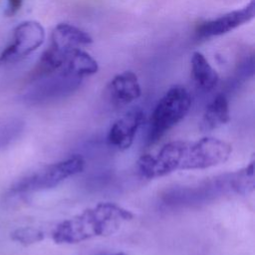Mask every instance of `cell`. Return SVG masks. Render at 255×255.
Segmentation results:
<instances>
[{
    "label": "cell",
    "mask_w": 255,
    "mask_h": 255,
    "mask_svg": "<svg viewBox=\"0 0 255 255\" xmlns=\"http://www.w3.org/2000/svg\"><path fill=\"white\" fill-rule=\"evenodd\" d=\"M232 146L219 138L205 136L197 140H174L165 143L156 155L142 154L137 159L139 173L147 179L177 170L213 167L227 161Z\"/></svg>",
    "instance_id": "cell-1"
},
{
    "label": "cell",
    "mask_w": 255,
    "mask_h": 255,
    "mask_svg": "<svg viewBox=\"0 0 255 255\" xmlns=\"http://www.w3.org/2000/svg\"><path fill=\"white\" fill-rule=\"evenodd\" d=\"M112 100L119 105H128L137 100L141 95L137 76L131 71H125L116 75L109 84Z\"/></svg>",
    "instance_id": "cell-9"
},
{
    "label": "cell",
    "mask_w": 255,
    "mask_h": 255,
    "mask_svg": "<svg viewBox=\"0 0 255 255\" xmlns=\"http://www.w3.org/2000/svg\"><path fill=\"white\" fill-rule=\"evenodd\" d=\"M230 121L229 103L225 95L218 94L206 107L200 124L199 129L203 132L211 131Z\"/></svg>",
    "instance_id": "cell-11"
},
{
    "label": "cell",
    "mask_w": 255,
    "mask_h": 255,
    "mask_svg": "<svg viewBox=\"0 0 255 255\" xmlns=\"http://www.w3.org/2000/svg\"><path fill=\"white\" fill-rule=\"evenodd\" d=\"M22 123L16 120H3L0 122V148L8 145L21 132Z\"/></svg>",
    "instance_id": "cell-15"
},
{
    "label": "cell",
    "mask_w": 255,
    "mask_h": 255,
    "mask_svg": "<svg viewBox=\"0 0 255 255\" xmlns=\"http://www.w3.org/2000/svg\"><path fill=\"white\" fill-rule=\"evenodd\" d=\"M145 115L139 108H133L119 118L111 126L108 142L119 150H126L132 144L138 128L144 124Z\"/></svg>",
    "instance_id": "cell-6"
},
{
    "label": "cell",
    "mask_w": 255,
    "mask_h": 255,
    "mask_svg": "<svg viewBox=\"0 0 255 255\" xmlns=\"http://www.w3.org/2000/svg\"><path fill=\"white\" fill-rule=\"evenodd\" d=\"M85 165L86 161L83 156L73 154L21 178L12 185L11 191L28 193L56 187L67 178L82 172Z\"/></svg>",
    "instance_id": "cell-4"
},
{
    "label": "cell",
    "mask_w": 255,
    "mask_h": 255,
    "mask_svg": "<svg viewBox=\"0 0 255 255\" xmlns=\"http://www.w3.org/2000/svg\"><path fill=\"white\" fill-rule=\"evenodd\" d=\"M45 40V30L37 21H24L13 32V42L0 55V64L17 62L35 50Z\"/></svg>",
    "instance_id": "cell-5"
},
{
    "label": "cell",
    "mask_w": 255,
    "mask_h": 255,
    "mask_svg": "<svg viewBox=\"0 0 255 255\" xmlns=\"http://www.w3.org/2000/svg\"><path fill=\"white\" fill-rule=\"evenodd\" d=\"M44 238L45 233L41 229L31 226L20 227L11 232V239L23 246H29L41 242Z\"/></svg>",
    "instance_id": "cell-14"
},
{
    "label": "cell",
    "mask_w": 255,
    "mask_h": 255,
    "mask_svg": "<svg viewBox=\"0 0 255 255\" xmlns=\"http://www.w3.org/2000/svg\"><path fill=\"white\" fill-rule=\"evenodd\" d=\"M233 190L242 195H247L254 190V161L252 160L244 168L234 172L230 178Z\"/></svg>",
    "instance_id": "cell-13"
},
{
    "label": "cell",
    "mask_w": 255,
    "mask_h": 255,
    "mask_svg": "<svg viewBox=\"0 0 255 255\" xmlns=\"http://www.w3.org/2000/svg\"><path fill=\"white\" fill-rule=\"evenodd\" d=\"M98 70V62L90 54L82 49H76L68 54L59 71L70 78L81 81L84 77L96 74Z\"/></svg>",
    "instance_id": "cell-10"
},
{
    "label": "cell",
    "mask_w": 255,
    "mask_h": 255,
    "mask_svg": "<svg viewBox=\"0 0 255 255\" xmlns=\"http://www.w3.org/2000/svg\"><path fill=\"white\" fill-rule=\"evenodd\" d=\"M133 214L114 202H99L68 219L61 221L52 231L57 244H77L95 237L115 234Z\"/></svg>",
    "instance_id": "cell-2"
},
{
    "label": "cell",
    "mask_w": 255,
    "mask_h": 255,
    "mask_svg": "<svg viewBox=\"0 0 255 255\" xmlns=\"http://www.w3.org/2000/svg\"><path fill=\"white\" fill-rule=\"evenodd\" d=\"M51 40V47L64 53L81 49V47L90 45L93 42L92 37L87 32L68 23L57 25L52 32Z\"/></svg>",
    "instance_id": "cell-8"
},
{
    "label": "cell",
    "mask_w": 255,
    "mask_h": 255,
    "mask_svg": "<svg viewBox=\"0 0 255 255\" xmlns=\"http://www.w3.org/2000/svg\"><path fill=\"white\" fill-rule=\"evenodd\" d=\"M255 15V1L251 0L241 9L230 11L215 19L202 23L197 33L201 37L209 38L226 34L237 27L251 21Z\"/></svg>",
    "instance_id": "cell-7"
},
{
    "label": "cell",
    "mask_w": 255,
    "mask_h": 255,
    "mask_svg": "<svg viewBox=\"0 0 255 255\" xmlns=\"http://www.w3.org/2000/svg\"><path fill=\"white\" fill-rule=\"evenodd\" d=\"M190 63L192 78L196 85L204 91L212 90L217 85L219 77L205 57L200 52H193Z\"/></svg>",
    "instance_id": "cell-12"
},
{
    "label": "cell",
    "mask_w": 255,
    "mask_h": 255,
    "mask_svg": "<svg viewBox=\"0 0 255 255\" xmlns=\"http://www.w3.org/2000/svg\"><path fill=\"white\" fill-rule=\"evenodd\" d=\"M191 107L188 91L180 85L167 90L156 104L149 120L147 141L152 144L161 138L169 129L180 123Z\"/></svg>",
    "instance_id": "cell-3"
},
{
    "label": "cell",
    "mask_w": 255,
    "mask_h": 255,
    "mask_svg": "<svg viewBox=\"0 0 255 255\" xmlns=\"http://www.w3.org/2000/svg\"><path fill=\"white\" fill-rule=\"evenodd\" d=\"M23 0H8L7 7L5 10L6 16H13L15 15L21 8Z\"/></svg>",
    "instance_id": "cell-16"
},
{
    "label": "cell",
    "mask_w": 255,
    "mask_h": 255,
    "mask_svg": "<svg viewBox=\"0 0 255 255\" xmlns=\"http://www.w3.org/2000/svg\"><path fill=\"white\" fill-rule=\"evenodd\" d=\"M112 255H127V254L124 253V252H118V253H115V254H112Z\"/></svg>",
    "instance_id": "cell-17"
}]
</instances>
